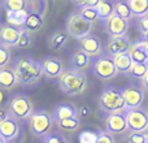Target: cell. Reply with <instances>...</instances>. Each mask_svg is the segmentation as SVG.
I'll return each instance as SVG.
<instances>
[{
    "instance_id": "1",
    "label": "cell",
    "mask_w": 148,
    "mask_h": 143,
    "mask_svg": "<svg viewBox=\"0 0 148 143\" xmlns=\"http://www.w3.org/2000/svg\"><path fill=\"white\" fill-rule=\"evenodd\" d=\"M14 72L18 82L23 86L36 83L42 76H44L42 61H38L30 56H22L17 59L14 64Z\"/></svg>"
},
{
    "instance_id": "2",
    "label": "cell",
    "mask_w": 148,
    "mask_h": 143,
    "mask_svg": "<svg viewBox=\"0 0 148 143\" xmlns=\"http://www.w3.org/2000/svg\"><path fill=\"white\" fill-rule=\"evenodd\" d=\"M99 108L107 115L123 112L126 109V103L122 95V89H116L113 86H107L101 91L97 99Z\"/></svg>"
},
{
    "instance_id": "3",
    "label": "cell",
    "mask_w": 148,
    "mask_h": 143,
    "mask_svg": "<svg viewBox=\"0 0 148 143\" xmlns=\"http://www.w3.org/2000/svg\"><path fill=\"white\" fill-rule=\"evenodd\" d=\"M87 76L84 72L66 69L59 79V89L68 96L81 95L86 90Z\"/></svg>"
},
{
    "instance_id": "4",
    "label": "cell",
    "mask_w": 148,
    "mask_h": 143,
    "mask_svg": "<svg viewBox=\"0 0 148 143\" xmlns=\"http://www.w3.org/2000/svg\"><path fill=\"white\" fill-rule=\"evenodd\" d=\"M29 131L35 138H44L52 133V128L55 125L52 113L46 109H36L31 115V117L27 121Z\"/></svg>"
},
{
    "instance_id": "5",
    "label": "cell",
    "mask_w": 148,
    "mask_h": 143,
    "mask_svg": "<svg viewBox=\"0 0 148 143\" xmlns=\"http://www.w3.org/2000/svg\"><path fill=\"white\" fill-rule=\"evenodd\" d=\"M92 29H94V23L82 17L79 12H73L65 22V31L68 33V35L77 41H81L90 35Z\"/></svg>"
},
{
    "instance_id": "6",
    "label": "cell",
    "mask_w": 148,
    "mask_h": 143,
    "mask_svg": "<svg viewBox=\"0 0 148 143\" xmlns=\"http://www.w3.org/2000/svg\"><path fill=\"white\" fill-rule=\"evenodd\" d=\"M3 109L7 111V113L9 116H12L16 120H27L31 117V115L34 113L33 109V104H31V100L29 99L26 95L18 94L14 95L9 99L7 107L3 108Z\"/></svg>"
},
{
    "instance_id": "7",
    "label": "cell",
    "mask_w": 148,
    "mask_h": 143,
    "mask_svg": "<svg viewBox=\"0 0 148 143\" xmlns=\"http://www.w3.org/2000/svg\"><path fill=\"white\" fill-rule=\"evenodd\" d=\"M91 67L94 76L101 79V81H109L118 74V70L116 68L113 59L107 56V55H100L99 57H96L92 61Z\"/></svg>"
},
{
    "instance_id": "8",
    "label": "cell",
    "mask_w": 148,
    "mask_h": 143,
    "mask_svg": "<svg viewBox=\"0 0 148 143\" xmlns=\"http://www.w3.org/2000/svg\"><path fill=\"white\" fill-rule=\"evenodd\" d=\"M127 118V133H146L148 130V112L143 108L125 109Z\"/></svg>"
},
{
    "instance_id": "9",
    "label": "cell",
    "mask_w": 148,
    "mask_h": 143,
    "mask_svg": "<svg viewBox=\"0 0 148 143\" xmlns=\"http://www.w3.org/2000/svg\"><path fill=\"white\" fill-rule=\"evenodd\" d=\"M105 130L112 135L117 134H125L129 131L127 118H126V112H117L108 115L105 118Z\"/></svg>"
},
{
    "instance_id": "10",
    "label": "cell",
    "mask_w": 148,
    "mask_h": 143,
    "mask_svg": "<svg viewBox=\"0 0 148 143\" xmlns=\"http://www.w3.org/2000/svg\"><path fill=\"white\" fill-rule=\"evenodd\" d=\"M131 42L127 36H117V38H109L105 47L107 56L114 59L116 56H120L122 54H127L131 48Z\"/></svg>"
},
{
    "instance_id": "11",
    "label": "cell",
    "mask_w": 148,
    "mask_h": 143,
    "mask_svg": "<svg viewBox=\"0 0 148 143\" xmlns=\"http://www.w3.org/2000/svg\"><path fill=\"white\" fill-rule=\"evenodd\" d=\"M43 65V74L44 77L52 79V78H59L64 74V72L66 70L64 68V61L61 57L57 56H48L42 61Z\"/></svg>"
},
{
    "instance_id": "12",
    "label": "cell",
    "mask_w": 148,
    "mask_h": 143,
    "mask_svg": "<svg viewBox=\"0 0 148 143\" xmlns=\"http://www.w3.org/2000/svg\"><path fill=\"white\" fill-rule=\"evenodd\" d=\"M109 38H117V36H126V33L129 30V21L113 14L109 20L104 23Z\"/></svg>"
},
{
    "instance_id": "13",
    "label": "cell",
    "mask_w": 148,
    "mask_h": 143,
    "mask_svg": "<svg viewBox=\"0 0 148 143\" xmlns=\"http://www.w3.org/2000/svg\"><path fill=\"white\" fill-rule=\"evenodd\" d=\"M20 135V125L16 118L8 115L7 118L0 121V137L8 143L14 142Z\"/></svg>"
},
{
    "instance_id": "14",
    "label": "cell",
    "mask_w": 148,
    "mask_h": 143,
    "mask_svg": "<svg viewBox=\"0 0 148 143\" xmlns=\"http://www.w3.org/2000/svg\"><path fill=\"white\" fill-rule=\"evenodd\" d=\"M122 95L126 103V109H135L140 108L144 100V92L136 86H127L122 89Z\"/></svg>"
},
{
    "instance_id": "15",
    "label": "cell",
    "mask_w": 148,
    "mask_h": 143,
    "mask_svg": "<svg viewBox=\"0 0 148 143\" xmlns=\"http://www.w3.org/2000/svg\"><path fill=\"white\" fill-rule=\"evenodd\" d=\"M78 107L74 103H59L52 111V117H53L55 125L60 121L68 120V118L79 117Z\"/></svg>"
},
{
    "instance_id": "16",
    "label": "cell",
    "mask_w": 148,
    "mask_h": 143,
    "mask_svg": "<svg viewBox=\"0 0 148 143\" xmlns=\"http://www.w3.org/2000/svg\"><path fill=\"white\" fill-rule=\"evenodd\" d=\"M22 29L13 28L9 25H3L0 28V46H4L7 48L17 47V43L20 41Z\"/></svg>"
},
{
    "instance_id": "17",
    "label": "cell",
    "mask_w": 148,
    "mask_h": 143,
    "mask_svg": "<svg viewBox=\"0 0 148 143\" xmlns=\"http://www.w3.org/2000/svg\"><path fill=\"white\" fill-rule=\"evenodd\" d=\"M79 48L86 52L90 57H95V56L99 57L103 51L101 42H100V39L97 38L96 35H94V34H90L86 38L81 39V41H79Z\"/></svg>"
},
{
    "instance_id": "18",
    "label": "cell",
    "mask_w": 148,
    "mask_h": 143,
    "mask_svg": "<svg viewBox=\"0 0 148 143\" xmlns=\"http://www.w3.org/2000/svg\"><path fill=\"white\" fill-rule=\"evenodd\" d=\"M90 64H92L91 57L84 51H82L81 48L77 50L75 52H73L69 56V69H72V70L84 72L90 67Z\"/></svg>"
},
{
    "instance_id": "19",
    "label": "cell",
    "mask_w": 148,
    "mask_h": 143,
    "mask_svg": "<svg viewBox=\"0 0 148 143\" xmlns=\"http://www.w3.org/2000/svg\"><path fill=\"white\" fill-rule=\"evenodd\" d=\"M44 14H46V12H42V9H39L38 12L30 13V16H29V18H27V21H26L22 30L27 31V33H30V34L38 33V31L43 28Z\"/></svg>"
},
{
    "instance_id": "20",
    "label": "cell",
    "mask_w": 148,
    "mask_h": 143,
    "mask_svg": "<svg viewBox=\"0 0 148 143\" xmlns=\"http://www.w3.org/2000/svg\"><path fill=\"white\" fill-rule=\"evenodd\" d=\"M17 83H20V82H18V78L16 76L14 68L0 69V87H1V90L10 91L12 89H14Z\"/></svg>"
},
{
    "instance_id": "21",
    "label": "cell",
    "mask_w": 148,
    "mask_h": 143,
    "mask_svg": "<svg viewBox=\"0 0 148 143\" xmlns=\"http://www.w3.org/2000/svg\"><path fill=\"white\" fill-rule=\"evenodd\" d=\"M29 16H30V13L27 10L5 12V21H7V25L9 26H13V28H17V29H23Z\"/></svg>"
},
{
    "instance_id": "22",
    "label": "cell",
    "mask_w": 148,
    "mask_h": 143,
    "mask_svg": "<svg viewBox=\"0 0 148 143\" xmlns=\"http://www.w3.org/2000/svg\"><path fill=\"white\" fill-rule=\"evenodd\" d=\"M116 64V68L118 70V74H130L131 73V69L134 67V61L131 60L130 55L127 54H122L120 56H116L113 59Z\"/></svg>"
},
{
    "instance_id": "23",
    "label": "cell",
    "mask_w": 148,
    "mask_h": 143,
    "mask_svg": "<svg viewBox=\"0 0 148 143\" xmlns=\"http://www.w3.org/2000/svg\"><path fill=\"white\" fill-rule=\"evenodd\" d=\"M129 55L134 61V64H148V56L143 48L142 42H136L135 44H133L129 51Z\"/></svg>"
},
{
    "instance_id": "24",
    "label": "cell",
    "mask_w": 148,
    "mask_h": 143,
    "mask_svg": "<svg viewBox=\"0 0 148 143\" xmlns=\"http://www.w3.org/2000/svg\"><path fill=\"white\" fill-rule=\"evenodd\" d=\"M134 17L143 18L148 16V0H127Z\"/></svg>"
},
{
    "instance_id": "25",
    "label": "cell",
    "mask_w": 148,
    "mask_h": 143,
    "mask_svg": "<svg viewBox=\"0 0 148 143\" xmlns=\"http://www.w3.org/2000/svg\"><path fill=\"white\" fill-rule=\"evenodd\" d=\"M114 14L127 21L134 18V14L130 9L127 0H118V1L114 3Z\"/></svg>"
},
{
    "instance_id": "26",
    "label": "cell",
    "mask_w": 148,
    "mask_h": 143,
    "mask_svg": "<svg viewBox=\"0 0 148 143\" xmlns=\"http://www.w3.org/2000/svg\"><path fill=\"white\" fill-rule=\"evenodd\" d=\"M68 33L66 31H56L53 35L49 38V48L51 50H60L68 42Z\"/></svg>"
},
{
    "instance_id": "27",
    "label": "cell",
    "mask_w": 148,
    "mask_h": 143,
    "mask_svg": "<svg viewBox=\"0 0 148 143\" xmlns=\"http://www.w3.org/2000/svg\"><path fill=\"white\" fill-rule=\"evenodd\" d=\"M99 13V18L103 21H107L114 14V3L112 1H100L99 7L96 8Z\"/></svg>"
},
{
    "instance_id": "28",
    "label": "cell",
    "mask_w": 148,
    "mask_h": 143,
    "mask_svg": "<svg viewBox=\"0 0 148 143\" xmlns=\"http://www.w3.org/2000/svg\"><path fill=\"white\" fill-rule=\"evenodd\" d=\"M79 124H81L79 117H73V118H68V120H64V121H60V122H57L56 125L60 130L75 131L77 129L79 128Z\"/></svg>"
},
{
    "instance_id": "29",
    "label": "cell",
    "mask_w": 148,
    "mask_h": 143,
    "mask_svg": "<svg viewBox=\"0 0 148 143\" xmlns=\"http://www.w3.org/2000/svg\"><path fill=\"white\" fill-rule=\"evenodd\" d=\"M99 139V130H83L79 133V143H97Z\"/></svg>"
},
{
    "instance_id": "30",
    "label": "cell",
    "mask_w": 148,
    "mask_h": 143,
    "mask_svg": "<svg viewBox=\"0 0 148 143\" xmlns=\"http://www.w3.org/2000/svg\"><path fill=\"white\" fill-rule=\"evenodd\" d=\"M42 143H69V141L60 133H49L48 135L42 138Z\"/></svg>"
},
{
    "instance_id": "31",
    "label": "cell",
    "mask_w": 148,
    "mask_h": 143,
    "mask_svg": "<svg viewBox=\"0 0 148 143\" xmlns=\"http://www.w3.org/2000/svg\"><path fill=\"white\" fill-rule=\"evenodd\" d=\"M79 13H81L82 17H84L92 23L99 18V13H97L96 8H82V9H79Z\"/></svg>"
},
{
    "instance_id": "32",
    "label": "cell",
    "mask_w": 148,
    "mask_h": 143,
    "mask_svg": "<svg viewBox=\"0 0 148 143\" xmlns=\"http://www.w3.org/2000/svg\"><path fill=\"white\" fill-rule=\"evenodd\" d=\"M147 73H148V64H134L130 74L136 77V78L143 79Z\"/></svg>"
},
{
    "instance_id": "33",
    "label": "cell",
    "mask_w": 148,
    "mask_h": 143,
    "mask_svg": "<svg viewBox=\"0 0 148 143\" xmlns=\"http://www.w3.org/2000/svg\"><path fill=\"white\" fill-rule=\"evenodd\" d=\"M31 43H33V36H31V34L22 30L20 41H18V43H17V47L18 48H29V47L31 46Z\"/></svg>"
},
{
    "instance_id": "34",
    "label": "cell",
    "mask_w": 148,
    "mask_h": 143,
    "mask_svg": "<svg viewBox=\"0 0 148 143\" xmlns=\"http://www.w3.org/2000/svg\"><path fill=\"white\" fill-rule=\"evenodd\" d=\"M127 143H148V134H146V133H129Z\"/></svg>"
},
{
    "instance_id": "35",
    "label": "cell",
    "mask_w": 148,
    "mask_h": 143,
    "mask_svg": "<svg viewBox=\"0 0 148 143\" xmlns=\"http://www.w3.org/2000/svg\"><path fill=\"white\" fill-rule=\"evenodd\" d=\"M9 61H10V48L0 46V69L7 68Z\"/></svg>"
},
{
    "instance_id": "36",
    "label": "cell",
    "mask_w": 148,
    "mask_h": 143,
    "mask_svg": "<svg viewBox=\"0 0 148 143\" xmlns=\"http://www.w3.org/2000/svg\"><path fill=\"white\" fill-rule=\"evenodd\" d=\"M74 4L79 7V9H82V8H97L100 4V0H81V1H74Z\"/></svg>"
},
{
    "instance_id": "37",
    "label": "cell",
    "mask_w": 148,
    "mask_h": 143,
    "mask_svg": "<svg viewBox=\"0 0 148 143\" xmlns=\"http://www.w3.org/2000/svg\"><path fill=\"white\" fill-rule=\"evenodd\" d=\"M97 143H116V141H114V137L108 133L107 130H99Z\"/></svg>"
},
{
    "instance_id": "38",
    "label": "cell",
    "mask_w": 148,
    "mask_h": 143,
    "mask_svg": "<svg viewBox=\"0 0 148 143\" xmlns=\"http://www.w3.org/2000/svg\"><path fill=\"white\" fill-rule=\"evenodd\" d=\"M139 30L140 31L148 30V16H146V17H143V18L139 20Z\"/></svg>"
},
{
    "instance_id": "39",
    "label": "cell",
    "mask_w": 148,
    "mask_h": 143,
    "mask_svg": "<svg viewBox=\"0 0 148 143\" xmlns=\"http://www.w3.org/2000/svg\"><path fill=\"white\" fill-rule=\"evenodd\" d=\"M140 42L142 43H148V30L140 31Z\"/></svg>"
},
{
    "instance_id": "40",
    "label": "cell",
    "mask_w": 148,
    "mask_h": 143,
    "mask_svg": "<svg viewBox=\"0 0 148 143\" xmlns=\"http://www.w3.org/2000/svg\"><path fill=\"white\" fill-rule=\"evenodd\" d=\"M142 87H143V90H148V73L146 74V77L142 79Z\"/></svg>"
},
{
    "instance_id": "41",
    "label": "cell",
    "mask_w": 148,
    "mask_h": 143,
    "mask_svg": "<svg viewBox=\"0 0 148 143\" xmlns=\"http://www.w3.org/2000/svg\"><path fill=\"white\" fill-rule=\"evenodd\" d=\"M143 48H144V51H146V54L148 56V43H143Z\"/></svg>"
},
{
    "instance_id": "42",
    "label": "cell",
    "mask_w": 148,
    "mask_h": 143,
    "mask_svg": "<svg viewBox=\"0 0 148 143\" xmlns=\"http://www.w3.org/2000/svg\"><path fill=\"white\" fill-rule=\"evenodd\" d=\"M0 143H8L7 141H5V139H3L1 137H0Z\"/></svg>"
}]
</instances>
